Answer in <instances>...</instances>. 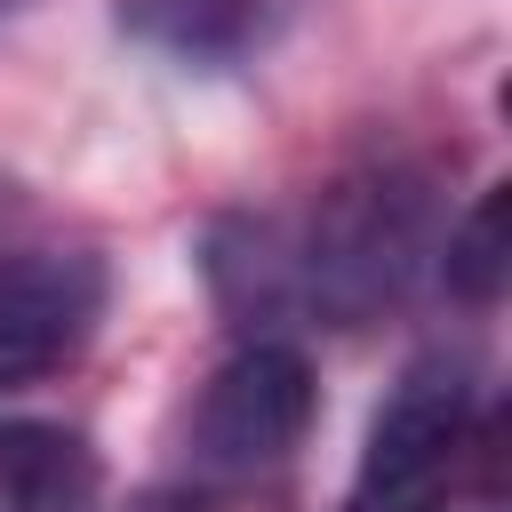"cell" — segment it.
I'll return each mask as SVG.
<instances>
[{
    "mask_svg": "<svg viewBox=\"0 0 512 512\" xmlns=\"http://www.w3.org/2000/svg\"><path fill=\"white\" fill-rule=\"evenodd\" d=\"M440 256V184L416 160H368L312 192L296 216H224L208 232V288L232 320H336L392 312Z\"/></svg>",
    "mask_w": 512,
    "mask_h": 512,
    "instance_id": "cell-1",
    "label": "cell"
},
{
    "mask_svg": "<svg viewBox=\"0 0 512 512\" xmlns=\"http://www.w3.org/2000/svg\"><path fill=\"white\" fill-rule=\"evenodd\" d=\"M464 440H472V368L456 352H416L392 376L384 408L368 416L344 512H440Z\"/></svg>",
    "mask_w": 512,
    "mask_h": 512,
    "instance_id": "cell-2",
    "label": "cell"
},
{
    "mask_svg": "<svg viewBox=\"0 0 512 512\" xmlns=\"http://www.w3.org/2000/svg\"><path fill=\"white\" fill-rule=\"evenodd\" d=\"M312 408H320V384H312V360L280 336H256L240 344L192 400V464L208 480H256V472H280L304 432H312Z\"/></svg>",
    "mask_w": 512,
    "mask_h": 512,
    "instance_id": "cell-3",
    "label": "cell"
},
{
    "mask_svg": "<svg viewBox=\"0 0 512 512\" xmlns=\"http://www.w3.org/2000/svg\"><path fill=\"white\" fill-rule=\"evenodd\" d=\"M112 272L88 248H24L0 256V392L56 376L104 320Z\"/></svg>",
    "mask_w": 512,
    "mask_h": 512,
    "instance_id": "cell-4",
    "label": "cell"
},
{
    "mask_svg": "<svg viewBox=\"0 0 512 512\" xmlns=\"http://www.w3.org/2000/svg\"><path fill=\"white\" fill-rule=\"evenodd\" d=\"M120 32L176 64H240L272 32V0H120Z\"/></svg>",
    "mask_w": 512,
    "mask_h": 512,
    "instance_id": "cell-5",
    "label": "cell"
},
{
    "mask_svg": "<svg viewBox=\"0 0 512 512\" xmlns=\"http://www.w3.org/2000/svg\"><path fill=\"white\" fill-rule=\"evenodd\" d=\"M96 488V456L64 424H0V496L8 512H80Z\"/></svg>",
    "mask_w": 512,
    "mask_h": 512,
    "instance_id": "cell-6",
    "label": "cell"
},
{
    "mask_svg": "<svg viewBox=\"0 0 512 512\" xmlns=\"http://www.w3.org/2000/svg\"><path fill=\"white\" fill-rule=\"evenodd\" d=\"M504 224H512V192L504 184H488L480 192V208L464 216V224H448L440 232V280L464 296V304H496L504 296V272H512V248H504Z\"/></svg>",
    "mask_w": 512,
    "mask_h": 512,
    "instance_id": "cell-7",
    "label": "cell"
},
{
    "mask_svg": "<svg viewBox=\"0 0 512 512\" xmlns=\"http://www.w3.org/2000/svg\"><path fill=\"white\" fill-rule=\"evenodd\" d=\"M120 512H200V504H192L184 488H144V496H128Z\"/></svg>",
    "mask_w": 512,
    "mask_h": 512,
    "instance_id": "cell-8",
    "label": "cell"
}]
</instances>
